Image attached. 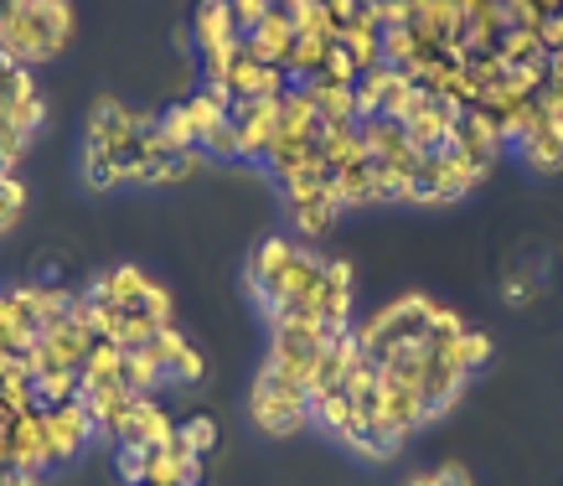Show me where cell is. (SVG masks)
I'll use <instances>...</instances> for the list:
<instances>
[{
    "label": "cell",
    "mask_w": 563,
    "mask_h": 486,
    "mask_svg": "<svg viewBox=\"0 0 563 486\" xmlns=\"http://www.w3.org/2000/svg\"><path fill=\"white\" fill-rule=\"evenodd\" d=\"M73 42L68 0H0V57L32 73Z\"/></svg>",
    "instance_id": "cell-1"
},
{
    "label": "cell",
    "mask_w": 563,
    "mask_h": 486,
    "mask_svg": "<svg viewBox=\"0 0 563 486\" xmlns=\"http://www.w3.org/2000/svg\"><path fill=\"white\" fill-rule=\"evenodd\" d=\"M249 419L269 440H290V434L310 430V388L279 378L274 367H258L254 388H249Z\"/></svg>",
    "instance_id": "cell-2"
},
{
    "label": "cell",
    "mask_w": 563,
    "mask_h": 486,
    "mask_svg": "<svg viewBox=\"0 0 563 486\" xmlns=\"http://www.w3.org/2000/svg\"><path fill=\"white\" fill-rule=\"evenodd\" d=\"M5 430H11V466L21 471H52V445H47V409L36 404V409H21V415L5 419Z\"/></svg>",
    "instance_id": "cell-3"
},
{
    "label": "cell",
    "mask_w": 563,
    "mask_h": 486,
    "mask_svg": "<svg viewBox=\"0 0 563 486\" xmlns=\"http://www.w3.org/2000/svg\"><path fill=\"white\" fill-rule=\"evenodd\" d=\"M99 434V424L88 419L84 404H57L47 409V445H52V466H68L84 455V445Z\"/></svg>",
    "instance_id": "cell-4"
},
{
    "label": "cell",
    "mask_w": 563,
    "mask_h": 486,
    "mask_svg": "<svg viewBox=\"0 0 563 486\" xmlns=\"http://www.w3.org/2000/svg\"><path fill=\"white\" fill-rule=\"evenodd\" d=\"M228 120L243 135V161H264L274 130H279V99H233Z\"/></svg>",
    "instance_id": "cell-5"
},
{
    "label": "cell",
    "mask_w": 563,
    "mask_h": 486,
    "mask_svg": "<svg viewBox=\"0 0 563 486\" xmlns=\"http://www.w3.org/2000/svg\"><path fill=\"white\" fill-rule=\"evenodd\" d=\"M140 352H145V357L166 373V383H202V373H207L202 352L191 347L181 331H161V336H151Z\"/></svg>",
    "instance_id": "cell-6"
},
{
    "label": "cell",
    "mask_w": 563,
    "mask_h": 486,
    "mask_svg": "<svg viewBox=\"0 0 563 486\" xmlns=\"http://www.w3.org/2000/svg\"><path fill=\"white\" fill-rule=\"evenodd\" d=\"M465 388H471V373H465L461 363H450V357H429L424 383H419V394H424V409H429V424L450 415V409L465 399Z\"/></svg>",
    "instance_id": "cell-7"
},
{
    "label": "cell",
    "mask_w": 563,
    "mask_h": 486,
    "mask_svg": "<svg viewBox=\"0 0 563 486\" xmlns=\"http://www.w3.org/2000/svg\"><path fill=\"white\" fill-rule=\"evenodd\" d=\"M295 248H300L295 239H264V243L254 248V254H249V264H243V290L254 296V306H258L264 296H269V285H274V279H279L285 269H290Z\"/></svg>",
    "instance_id": "cell-8"
},
{
    "label": "cell",
    "mask_w": 563,
    "mask_h": 486,
    "mask_svg": "<svg viewBox=\"0 0 563 486\" xmlns=\"http://www.w3.org/2000/svg\"><path fill=\"white\" fill-rule=\"evenodd\" d=\"M517 156L528 161L538 176H553V172H563V124L559 120H548L543 109H538V120L528 124V135L512 145Z\"/></svg>",
    "instance_id": "cell-9"
},
{
    "label": "cell",
    "mask_w": 563,
    "mask_h": 486,
    "mask_svg": "<svg viewBox=\"0 0 563 486\" xmlns=\"http://www.w3.org/2000/svg\"><path fill=\"white\" fill-rule=\"evenodd\" d=\"M202 482V455L181 451V445H161L145 455V486H197Z\"/></svg>",
    "instance_id": "cell-10"
},
{
    "label": "cell",
    "mask_w": 563,
    "mask_h": 486,
    "mask_svg": "<svg viewBox=\"0 0 563 486\" xmlns=\"http://www.w3.org/2000/svg\"><path fill=\"white\" fill-rule=\"evenodd\" d=\"M336 440H342L352 455H367V461H393L398 445H404V440H393V434L383 430V419L377 415H357V409H352V424H346Z\"/></svg>",
    "instance_id": "cell-11"
},
{
    "label": "cell",
    "mask_w": 563,
    "mask_h": 486,
    "mask_svg": "<svg viewBox=\"0 0 563 486\" xmlns=\"http://www.w3.org/2000/svg\"><path fill=\"white\" fill-rule=\"evenodd\" d=\"M239 21H233V5L228 0H202L197 5V21H191V42H197V53H212V47H228V42H239Z\"/></svg>",
    "instance_id": "cell-12"
},
{
    "label": "cell",
    "mask_w": 563,
    "mask_h": 486,
    "mask_svg": "<svg viewBox=\"0 0 563 486\" xmlns=\"http://www.w3.org/2000/svg\"><path fill=\"white\" fill-rule=\"evenodd\" d=\"M342 47L352 53L357 73H373L383 68V26H377L373 11H357V16L342 26Z\"/></svg>",
    "instance_id": "cell-13"
},
{
    "label": "cell",
    "mask_w": 563,
    "mask_h": 486,
    "mask_svg": "<svg viewBox=\"0 0 563 486\" xmlns=\"http://www.w3.org/2000/svg\"><path fill=\"white\" fill-rule=\"evenodd\" d=\"M249 47H254L258 63L285 68V63H290V47H295V21L279 16V11H269V16H264L254 32H249Z\"/></svg>",
    "instance_id": "cell-14"
},
{
    "label": "cell",
    "mask_w": 563,
    "mask_h": 486,
    "mask_svg": "<svg viewBox=\"0 0 563 486\" xmlns=\"http://www.w3.org/2000/svg\"><path fill=\"white\" fill-rule=\"evenodd\" d=\"M367 151H362V135L357 124H321L316 130V161H321L325 172H342V166H352V161H362Z\"/></svg>",
    "instance_id": "cell-15"
},
{
    "label": "cell",
    "mask_w": 563,
    "mask_h": 486,
    "mask_svg": "<svg viewBox=\"0 0 563 486\" xmlns=\"http://www.w3.org/2000/svg\"><path fill=\"white\" fill-rule=\"evenodd\" d=\"M93 285H99V290H103L109 300H114L120 311H140V300H145V290H151L155 279L145 275L140 264H120V269H109V275H99Z\"/></svg>",
    "instance_id": "cell-16"
},
{
    "label": "cell",
    "mask_w": 563,
    "mask_h": 486,
    "mask_svg": "<svg viewBox=\"0 0 563 486\" xmlns=\"http://www.w3.org/2000/svg\"><path fill=\"white\" fill-rule=\"evenodd\" d=\"M306 99H310V109H316V120L321 124H357V99H352V88H336V84L310 78Z\"/></svg>",
    "instance_id": "cell-17"
},
{
    "label": "cell",
    "mask_w": 563,
    "mask_h": 486,
    "mask_svg": "<svg viewBox=\"0 0 563 486\" xmlns=\"http://www.w3.org/2000/svg\"><path fill=\"white\" fill-rule=\"evenodd\" d=\"M321 120H316V109H310L306 88H285V99H279V135H300V140H316Z\"/></svg>",
    "instance_id": "cell-18"
},
{
    "label": "cell",
    "mask_w": 563,
    "mask_h": 486,
    "mask_svg": "<svg viewBox=\"0 0 563 486\" xmlns=\"http://www.w3.org/2000/svg\"><path fill=\"white\" fill-rule=\"evenodd\" d=\"M496 57L507 63L512 73L522 68H543L548 53H543V42H538V32H507L501 42H496Z\"/></svg>",
    "instance_id": "cell-19"
},
{
    "label": "cell",
    "mask_w": 563,
    "mask_h": 486,
    "mask_svg": "<svg viewBox=\"0 0 563 486\" xmlns=\"http://www.w3.org/2000/svg\"><path fill=\"white\" fill-rule=\"evenodd\" d=\"M424 104V88L413 84V78H404V73H393V84L388 93H383V104H377V120H393V124H404L413 114V109Z\"/></svg>",
    "instance_id": "cell-20"
},
{
    "label": "cell",
    "mask_w": 563,
    "mask_h": 486,
    "mask_svg": "<svg viewBox=\"0 0 563 486\" xmlns=\"http://www.w3.org/2000/svg\"><path fill=\"white\" fill-rule=\"evenodd\" d=\"M176 440V419L161 409V404H145L135 419V440L130 445H140V451H161V445H172Z\"/></svg>",
    "instance_id": "cell-21"
},
{
    "label": "cell",
    "mask_w": 563,
    "mask_h": 486,
    "mask_svg": "<svg viewBox=\"0 0 563 486\" xmlns=\"http://www.w3.org/2000/svg\"><path fill=\"white\" fill-rule=\"evenodd\" d=\"M78 394H84V373H73V367H57V373H42V378H36V404H42V409L78 404Z\"/></svg>",
    "instance_id": "cell-22"
},
{
    "label": "cell",
    "mask_w": 563,
    "mask_h": 486,
    "mask_svg": "<svg viewBox=\"0 0 563 486\" xmlns=\"http://www.w3.org/2000/svg\"><path fill=\"white\" fill-rule=\"evenodd\" d=\"M310 424L325 434H342L352 424V399H346L342 388L336 394H310Z\"/></svg>",
    "instance_id": "cell-23"
},
{
    "label": "cell",
    "mask_w": 563,
    "mask_h": 486,
    "mask_svg": "<svg viewBox=\"0 0 563 486\" xmlns=\"http://www.w3.org/2000/svg\"><path fill=\"white\" fill-rule=\"evenodd\" d=\"M84 181L93 191H114V187H120V166H114V156L103 151V140H93V135L84 140Z\"/></svg>",
    "instance_id": "cell-24"
},
{
    "label": "cell",
    "mask_w": 563,
    "mask_h": 486,
    "mask_svg": "<svg viewBox=\"0 0 563 486\" xmlns=\"http://www.w3.org/2000/svg\"><path fill=\"white\" fill-rule=\"evenodd\" d=\"M285 212H290V228L300 239H325V233L336 228V218H342L331 202H295V208H285Z\"/></svg>",
    "instance_id": "cell-25"
},
{
    "label": "cell",
    "mask_w": 563,
    "mask_h": 486,
    "mask_svg": "<svg viewBox=\"0 0 563 486\" xmlns=\"http://www.w3.org/2000/svg\"><path fill=\"white\" fill-rule=\"evenodd\" d=\"M357 135H362V151H367L373 161L393 156L398 145H409L404 124H393V120H362V124H357Z\"/></svg>",
    "instance_id": "cell-26"
},
{
    "label": "cell",
    "mask_w": 563,
    "mask_h": 486,
    "mask_svg": "<svg viewBox=\"0 0 563 486\" xmlns=\"http://www.w3.org/2000/svg\"><path fill=\"white\" fill-rule=\"evenodd\" d=\"M120 383L130 388V394H145V399H151L155 388L166 383V373H161V367H155L151 357H145V352H124V363H120Z\"/></svg>",
    "instance_id": "cell-27"
},
{
    "label": "cell",
    "mask_w": 563,
    "mask_h": 486,
    "mask_svg": "<svg viewBox=\"0 0 563 486\" xmlns=\"http://www.w3.org/2000/svg\"><path fill=\"white\" fill-rule=\"evenodd\" d=\"M388 84H393V68H373V73H362L357 78V88H352V99H357V124L377 120V104H383Z\"/></svg>",
    "instance_id": "cell-28"
},
{
    "label": "cell",
    "mask_w": 563,
    "mask_h": 486,
    "mask_svg": "<svg viewBox=\"0 0 563 486\" xmlns=\"http://www.w3.org/2000/svg\"><path fill=\"white\" fill-rule=\"evenodd\" d=\"M444 357H450V363H461L465 373L476 378L481 367L492 363V336H486V331H476V327H471V331H465V336H461V342H455V347L444 352Z\"/></svg>",
    "instance_id": "cell-29"
},
{
    "label": "cell",
    "mask_w": 563,
    "mask_h": 486,
    "mask_svg": "<svg viewBox=\"0 0 563 486\" xmlns=\"http://www.w3.org/2000/svg\"><path fill=\"white\" fill-rule=\"evenodd\" d=\"M0 114L16 124L21 135H36V130L47 124V99H42V93H26V99H16V104H5Z\"/></svg>",
    "instance_id": "cell-30"
},
{
    "label": "cell",
    "mask_w": 563,
    "mask_h": 486,
    "mask_svg": "<svg viewBox=\"0 0 563 486\" xmlns=\"http://www.w3.org/2000/svg\"><path fill=\"white\" fill-rule=\"evenodd\" d=\"M155 124H161V135H166V145H172V151H191V145H197L191 120H187V104L161 109V114H155Z\"/></svg>",
    "instance_id": "cell-31"
},
{
    "label": "cell",
    "mask_w": 563,
    "mask_h": 486,
    "mask_svg": "<svg viewBox=\"0 0 563 486\" xmlns=\"http://www.w3.org/2000/svg\"><path fill=\"white\" fill-rule=\"evenodd\" d=\"M21 212H26V187H21V176H0V233H11L21 223Z\"/></svg>",
    "instance_id": "cell-32"
},
{
    "label": "cell",
    "mask_w": 563,
    "mask_h": 486,
    "mask_svg": "<svg viewBox=\"0 0 563 486\" xmlns=\"http://www.w3.org/2000/svg\"><path fill=\"white\" fill-rule=\"evenodd\" d=\"M176 445L191 455H207L218 445V424L212 419H187V424H176Z\"/></svg>",
    "instance_id": "cell-33"
},
{
    "label": "cell",
    "mask_w": 563,
    "mask_h": 486,
    "mask_svg": "<svg viewBox=\"0 0 563 486\" xmlns=\"http://www.w3.org/2000/svg\"><path fill=\"white\" fill-rule=\"evenodd\" d=\"M202 156L207 161H243V135L233 130V120L218 124V130L202 140Z\"/></svg>",
    "instance_id": "cell-34"
},
{
    "label": "cell",
    "mask_w": 563,
    "mask_h": 486,
    "mask_svg": "<svg viewBox=\"0 0 563 486\" xmlns=\"http://www.w3.org/2000/svg\"><path fill=\"white\" fill-rule=\"evenodd\" d=\"M357 63H352V53H346L342 42L325 53V68H321V84H336V88H357Z\"/></svg>",
    "instance_id": "cell-35"
},
{
    "label": "cell",
    "mask_w": 563,
    "mask_h": 486,
    "mask_svg": "<svg viewBox=\"0 0 563 486\" xmlns=\"http://www.w3.org/2000/svg\"><path fill=\"white\" fill-rule=\"evenodd\" d=\"M140 311L151 316V321H155V327H161V331H176V306H172V290H166L161 279H155L151 290H145V300H140Z\"/></svg>",
    "instance_id": "cell-36"
},
{
    "label": "cell",
    "mask_w": 563,
    "mask_h": 486,
    "mask_svg": "<svg viewBox=\"0 0 563 486\" xmlns=\"http://www.w3.org/2000/svg\"><path fill=\"white\" fill-rule=\"evenodd\" d=\"M26 352V336H21L16 316H11V300L0 296V357H21Z\"/></svg>",
    "instance_id": "cell-37"
},
{
    "label": "cell",
    "mask_w": 563,
    "mask_h": 486,
    "mask_svg": "<svg viewBox=\"0 0 563 486\" xmlns=\"http://www.w3.org/2000/svg\"><path fill=\"white\" fill-rule=\"evenodd\" d=\"M228 5H233V21H239V32L249 36L258 26V21L269 16L274 11V0H228Z\"/></svg>",
    "instance_id": "cell-38"
},
{
    "label": "cell",
    "mask_w": 563,
    "mask_h": 486,
    "mask_svg": "<svg viewBox=\"0 0 563 486\" xmlns=\"http://www.w3.org/2000/svg\"><path fill=\"white\" fill-rule=\"evenodd\" d=\"M145 455L151 451H140V445H120V482L145 486Z\"/></svg>",
    "instance_id": "cell-39"
},
{
    "label": "cell",
    "mask_w": 563,
    "mask_h": 486,
    "mask_svg": "<svg viewBox=\"0 0 563 486\" xmlns=\"http://www.w3.org/2000/svg\"><path fill=\"white\" fill-rule=\"evenodd\" d=\"M434 486H476V482H471V471L461 461H444V466H434Z\"/></svg>",
    "instance_id": "cell-40"
},
{
    "label": "cell",
    "mask_w": 563,
    "mask_h": 486,
    "mask_svg": "<svg viewBox=\"0 0 563 486\" xmlns=\"http://www.w3.org/2000/svg\"><path fill=\"white\" fill-rule=\"evenodd\" d=\"M42 471H21V466H0V486H42Z\"/></svg>",
    "instance_id": "cell-41"
},
{
    "label": "cell",
    "mask_w": 563,
    "mask_h": 486,
    "mask_svg": "<svg viewBox=\"0 0 563 486\" xmlns=\"http://www.w3.org/2000/svg\"><path fill=\"white\" fill-rule=\"evenodd\" d=\"M321 5H325V16L336 21V26H346V21L362 11V0H321Z\"/></svg>",
    "instance_id": "cell-42"
},
{
    "label": "cell",
    "mask_w": 563,
    "mask_h": 486,
    "mask_svg": "<svg viewBox=\"0 0 563 486\" xmlns=\"http://www.w3.org/2000/svg\"><path fill=\"white\" fill-rule=\"evenodd\" d=\"M0 466H11V430L0 424Z\"/></svg>",
    "instance_id": "cell-43"
},
{
    "label": "cell",
    "mask_w": 563,
    "mask_h": 486,
    "mask_svg": "<svg viewBox=\"0 0 563 486\" xmlns=\"http://www.w3.org/2000/svg\"><path fill=\"white\" fill-rule=\"evenodd\" d=\"M404 486H434V471H419V476H409Z\"/></svg>",
    "instance_id": "cell-44"
}]
</instances>
